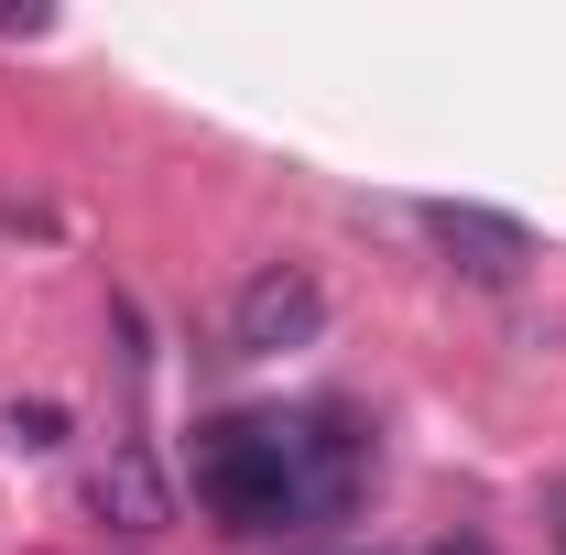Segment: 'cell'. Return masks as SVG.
I'll use <instances>...</instances> for the list:
<instances>
[{"mask_svg":"<svg viewBox=\"0 0 566 555\" xmlns=\"http://www.w3.org/2000/svg\"><path fill=\"white\" fill-rule=\"evenodd\" d=\"M197 501H208L229 534H294L305 523V490H294V447L283 415H218L197 425Z\"/></svg>","mask_w":566,"mask_h":555,"instance_id":"1","label":"cell"},{"mask_svg":"<svg viewBox=\"0 0 566 555\" xmlns=\"http://www.w3.org/2000/svg\"><path fill=\"white\" fill-rule=\"evenodd\" d=\"M316 327H327V294H316V273H294V262L251 273L240 305H229V348H251V359H283V348H305Z\"/></svg>","mask_w":566,"mask_h":555,"instance_id":"2","label":"cell"},{"mask_svg":"<svg viewBox=\"0 0 566 555\" xmlns=\"http://www.w3.org/2000/svg\"><path fill=\"white\" fill-rule=\"evenodd\" d=\"M424 229H436V251L469 283H523V262H534V240H523L512 218H491V208H436Z\"/></svg>","mask_w":566,"mask_h":555,"instance_id":"3","label":"cell"},{"mask_svg":"<svg viewBox=\"0 0 566 555\" xmlns=\"http://www.w3.org/2000/svg\"><path fill=\"white\" fill-rule=\"evenodd\" d=\"M87 501H98V523H120V534H164V523H175V490H164V469H153L142 447H109V458L87 469Z\"/></svg>","mask_w":566,"mask_h":555,"instance_id":"4","label":"cell"},{"mask_svg":"<svg viewBox=\"0 0 566 555\" xmlns=\"http://www.w3.org/2000/svg\"><path fill=\"white\" fill-rule=\"evenodd\" d=\"M55 436H66L55 404H11V447H55Z\"/></svg>","mask_w":566,"mask_h":555,"instance_id":"5","label":"cell"},{"mask_svg":"<svg viewBox=\"0 0 566 555\" xmlns=\"http://www.w3.org/2000/svg\"><path fill=\"white\" fill-rule=\"evenodd\" d=\"M0 33H55V11H11L0 0Z\"/></svg>","mask_w":566,"mask_h":555,"instance_id":"6","label":"cell"},{"mask_svg":"<svg viewBox=\"0 0 566 555\" xmlns=\"http://www.w3.org/2000/svg\"><path fill=\"white\" fill-rule=\"evenodd\" d=\"M436 555H491V545H436Z\"/></svg>","mask_w":566,"mask_h":555,"instance_id":"7","label":"cell"}]
</instances>
